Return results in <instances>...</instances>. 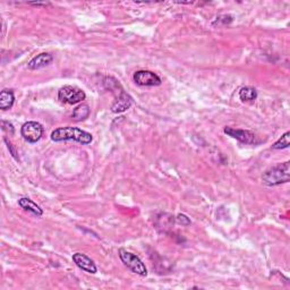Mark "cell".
Returning <instances> with one entry per match:
<instances>
[{
	"mask_svg": "<svg viewBox=\"0 0 290 290\" xmlns=\"http://www.w3.org/2000/svg\"><path fill=\"white\" fill-rule=\"evenodd\" d=\"M290 179V162L287 161L266 170L263 174L262 180L267 186H277L288 183Z\"/></svg>",
	"mask_w": 290,
	"mask_h": 290,
	"instance_id": "obj_2",
	"label": "cell"
},
{
	"mask_svg": "<svg viewBox=\"0 0 290 290\" xmlns=\"http://www.w3.org/2000/svg\"><path fill=\"white\" fill-rule=\"evenodd\" d=\"M73 261L77 266L80 267V269L84 270L85 272L94 274L96 273V271H98L95 263L93 262L88 256H87L85 254H82V253H76V254H74Z\"/></svg>",
	"mask_w": 290,
	"mask_h": 290,
	"instance_id": "obj_8",
	"label": "cell"
},
{
	"mask_svg": "<svg viewBox=\"0 0 290 290\" xmlns=\"http://www.w3.org/2000/svg\"><path fill=\"white\" fill-rule=\"evenodd\" d=\"M58 98L61 102L67 103V105H76V103H80L85 100L87 94L79 87L66 85V87L60 88L58 93Z\"/></svg>",
	"mask_w": 290,
	"mask_h": 290,
	"instance_id": "obj_4",
	"label": "cell"
},
{
	"mask_svg": "<svg viewBox=\"0 0 290 290\" xmlns=\"http://www.w3.org/2000/svg\"><path fill=\"white\" fill-rule=\"evenodd\" d=\"M177 222L178 224H180V225H183V226H188V225H191V220H189V219L186 217V215H184V214H179L177 217Z\"/></svg>",
	"mask_w": 290,
	"mask_h": 290,
	"instance_id": "obj_16",
	"label": "cell"
},
{
	"mask_svg": "<svg viewBox=\"0 0 290 290\" xmlns=\"http://www.w3.org/2000/svg\"><path fill=\"white\" fill-rule=\"evenodd\" d=\"M53 60H54L53 56H51L50 54L43 53V54L35 56L34 58L31 59L28 66L29 69H39V68H42V67L50 65L51 62H53Z\"/></svg>",
	"mask_w": 290,
	"mask_h": 290,
	"instance_id": "obj_10",
	"label": "cell"
},
{
	"mask_svg": "<svg viewBox=\"0 0 290 290\" xmlns=\"http://www.w3.org/2000/svg\"><path fill=\"white\" fill-rule=\"evenodd\" d=\"M5 142L7 143V146H8V148H9V150H10V152H12L13 157H14L15 159H17V160H18V157H17V153H16V151H15V148L13 147V145H12V143H10V142H8V141H7V140H5Z\"/></svg>",
	"mask_w": 290,
	"mask_h": 290,
	"instance_id": "obj_18",
	"label": "cell"
},
{
	"mask_svg": "<svg viewBox=\"0 0 290 290\" xmlns=\"http://www.w3.org/2000/svg\"><path fill=\"white\" fill-rule=\"evenodd\" d=\"M1 126H2V129H3V131H5V132L9 133V134H14V127H13V125L10 124V122L2 120V121H1Z\"/></svg>",
	"mask_w": 290,
	"mask_h": 290,
	"instance_id": "obj_17",
	"label": "cell"
},
{
	"mask_svg": "<svg viewBox=\"0 0 290 290\" xmlns=\"http://www.w3.org/2000/svg\"><path fill=\"white\" fill-rule=\"evenodd\" d=\"M119 258H120L121 262L124 263L132 272L139 274L141 277L147 276L146 266H145V264L142 262V260H141L139 256L124 250V248H120V250H119Z\"/></svg>",
	"mask_w": 290,
	"mask_h": 290,
	"instance_id": "obj_3",
	"label": "cell"
},
{
	"mask_svg": "<svg viewBox=\"0 0 290 290\" xmlns=\"http://www.w3.org/2000/svg\"><path fill=\"white\" fill-rule=\"evenodd\" d=\"M15 101V96L13 91L2 90L0 93V109L8 110L13 107Z\"/></svg>",
	"mask_w": 290,
	"mask_h": 290,
	"instance_id": "obj_12",
	"label": "cell"
},
{
	"mask_svg": "<svg viewBox=\"0 0 290 290\" xmlns=\"http://www.w3.org/2000/svg\"><path fill=\"white\" fill-rule=\"evenodd\" d=\"M21 134L27 142L36 143L43 135V127L36 121H28L22 126Z\"/></svg>",
	"mask_w": 290,
	"mask_h": 290,
	"instance_id": "obj_5",
	"label": "cell"
},
{
	"mask_svg": "<svg viewBox=\"0 0 290 290\" xmlns=\"http://www.w3.org/2000/svg\"><path fill=\"white\" fill-rule=\"evenodd\" d=\"M90 107L85 103H82V105L77 106L75 109H74L73 113V118L75 119L76 121H81V120H85L88 116H90Z\"/></svg>",
	"mask_w": 290,
	"mask_h": 290,
	"instance_id": "obj_13",
	"label": "cell"
},
{
	"mask_svg": "<svg viewBox=\"0 0 290 290\" xmlns=\"http://www.w3.org/2000/svg\"><path fill=\"white\" fill-rule=\"evenodd\" d=\"M134 81L141 87H158L161 84V79L150 70H137L134 74Z\"/></svg>",
	"mask_w": 290,
	"mask_h": 290,
	"instance_id": "obj_6",
	"label": "cell"
},
{
	"mask_svg": "<svg viewBox=\"0 0 290 290\" xmlns=\"http://www.w3.org/2000/svg\"><path fill=\"white\" fill-rule=\"evenodd\" d=\"M289 136L290 133L286 132L284 135H282L280 139H279L276 143L272 145V148L274 150H282V148H287L289 147Z\"/></svg>",
	"mask_w": 290,
	"mask_h": 290,
	"instance_id": "obj_15",
	"label": "cell"
},
{
	"mask_svg": "<svg viewBox=\"0 0 290 290\" xmlns=\"http://www.w3.org/2000/svg\"><path fill=\"white\" fill-rule=\"evenodd\" d=\"M133 103V100L131 96H129L127 93H125L124 90H121L119 92L118 96L115 100L114 105L111 106V110L115 114H119V113H124L127 109H129Z\"/></svg>",
	"mask_w": 290,
	"mask_h": 290,
	"instance_id": "obj_9",
	"label": "cell"
},
{
	"mask_svg": "<svg viewBox=\"0 0 290 290\" xmlns=\"http://www.w3.org/2000/svg\"><path fill=\"white\" fill-rule=\"evenodd\" d=\"M225 133L228 134L229 136L233 137L241 143L245 144H258L260 143V140H258V136L254 133L250 131H245V129H236L232 127H226Z\"/></svg>",
	"mask_w": 290,
	"mask_h": 290,
	"instance_id": "obj_7",
	"label": "cell"
},
{
	"mask_svg": "<svg viewBox=\"0 0 290 290\" xmlns=\"http://www.w3.org/2000/svg\"><path fill=\"white\" fill-rule=\"evenodd\" d=\"M239 98H240L241 101H244V102L254 101V100L258 98V92H256L255 88L250 87H245L243 88H240Z\"/></svg>",
	"mask_w": 290,
	"mask_h": 290,
	"instance_id": "obj_14",
	"label": "cell"
},
{
	"mask_svg": "<svg viewBox=\"0 0 290 290\" xmlns=\"http://www.w3.org/2000/svg\"><path fill=\"white\" fill-rule=\"evenodd\" d=\"M51 140L55 142H61V141H75L81 144L87 145L93 141V137L90 133L82 131L77 127H59L51 133Z\"/></svg>",
	"mask_w": 290,
	"mask_h": 290,
	"instance_id": "obj_1",
	"label": "cell"
},
{
	"mask_svg": "<svg viewBox=\"0 0 290 290\" xmlns=\"http://www.w3.org/2000/svg\"><path fill=\"white\" fill-rule=\"evenodd\" d=\"M18 204H20V206L22 207V209L32 212L33 214L38 215V217H41V215H42V213H43L42 209H41L38 204H35L32 200H29L28 198H22V199L18 200Z\"/></svg>",
	"mask_w": 290,
	"mask_h": 290,
	"instance_id": "obj_11",
	"label": "cell"
}]
</instances>
